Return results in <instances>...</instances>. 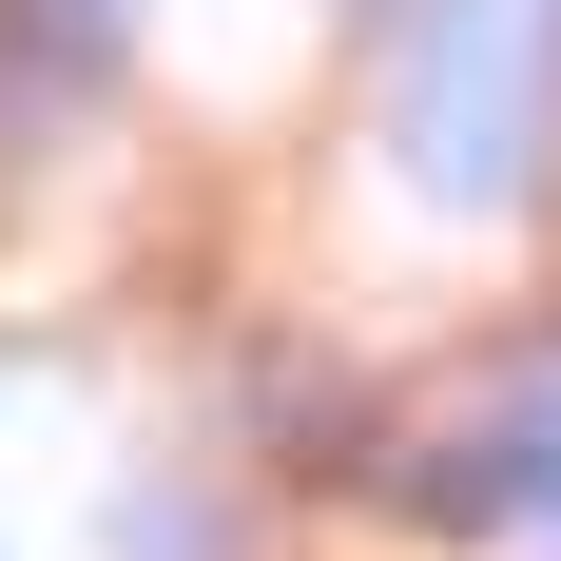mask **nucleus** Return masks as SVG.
Here are the masks:
<instances>
[{"label":"nucleus","mask_w":561,"mask_h":561,"mask_svg":"<svg viewBox=\"0 0 561 561\" xmlns=\"http://www.w3.org/2000/svg\"><path fill=\"white\" fill-rule=\"evenodd\" d=\"M388 407H407V388H368L330 330H232V368H214V407H194V426H214L252 484H368Z\"/></svg>","instance_id":"3"},{"label":"nucleus","mask_w":561,"mask_h":561,"mask_svg":"<svg viewBox=\"0 0 561 561\" xmlns=\"http://www.w3.org/2000/svg\"><path fill=\"white\" fill-rule=\"evenodd\" d=\"M0 116H20V98H0ZM20 136H39V116H20Z\"/></svg>","instance_id":"7"},{"label":"nucleus","mask_w":561,"mask_h":561,"mask_svg":"<svg viewBox=\"0 0 561 561\" xmlns=\"http://www.w3.org/2000/svg\"><path fill=\"white\" fill-rule=\"evenodd\" d=\"M98 561H272V484L214 446V426H174L98 484Z\"/></svg>","instance_id":"4"},{"label":"nucleus","mask_w":561,"mask_h":561,"mask_svg":"<svg viewBox=\"0 0 561 561\" xmlns=\"http://www.w3.org/2000/svg\"><path fill=\"white\" fill-rule=\"evenodd\" d=\"M368 174L426 232L561 214V0H368Z\"/></svg>","instance_id":"1"},{"label":"nucleus","mask_w":561,"mask_h":561,"mask_svg":"<svg viewBox=\"0 0 561 561\" xmlns=\"http://www.w3.org/2000/svg\"><path fill=\"white\" fill-rule=\"evenodd\" d=\"M348 504L407 523V542H465V561H561V290L504 310L446 388L388 407V446H368Z\"/></svg>","instance_id":"2"},{"label":"nucleus","mask_w":561,"mask_h":561,"mask_svg":"<svg viewBox=\"0 0 561 561\" xmlns=\"http://www.w3.org/2000/svg\"><path fill=\"white\" fill-rule=\"evenodd\" d=\"M330 20H348V39H368V0H330Z\"/></svg>","instance_id":"6"},{"label":"nucleus","mask_w":561,"mask_h":561,"mask_svg":"<svg viewBox=\"0 0 561 561\" xmlns=\"http://www.w3.org/2000/svg\"><path fill=\"white\" fill-rule=\"evenodd\" d=\"M136 39H156V0H0V98L39 116V136H78Z\"/></svg>","instance_id":"5"}]
</instances>
